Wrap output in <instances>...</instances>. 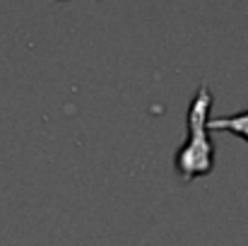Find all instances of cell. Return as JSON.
I'll return each mask as SVG.
<instances>
[{"instance_id": "cell-2", "label": "cell", "mask_w": 248, "mask_h": 246, "mask_svg": "<svg viewBox=\"0 0 248 246\" xmlns=\"http://www.w3.org/2000/svg\"><path fill=\"white\" fill-rule=\"evenodd\" d=\"M207 131H232L239 138L248 140V111L232 114L227 118H210L207 121Z\"/></svg>"}, {"instance_id": "cell-1", "label": "cell", "mask_w": 248, "mask_h": 246, "mask_svg": "<svg viewBox=\"0 0 248 246\" xmlns=\"http://www.w3.org/2000/svg\"><path fill=\"white\" fill-rule=\"evenodd\" d=\"M210 109H212L210 87L200 84V89L195 92V97L188 106V116H186L188 138L176 152V171L183 181L207 176L215 169V148H212V140L207 133Z\"/></svg>"}]
</instances>
